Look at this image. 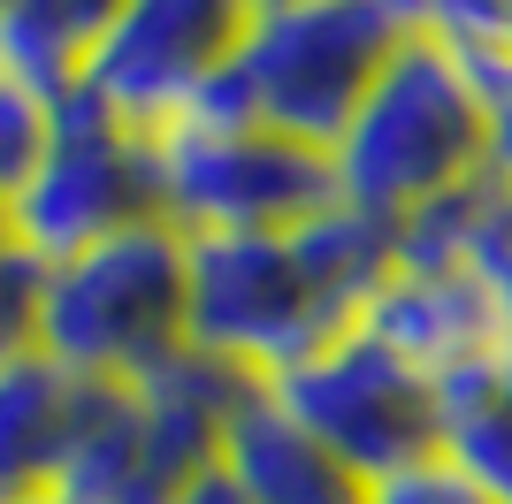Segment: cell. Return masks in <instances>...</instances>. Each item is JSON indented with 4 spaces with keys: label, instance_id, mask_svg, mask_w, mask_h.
<instances>
[{
    "label": "cell",
    "instance_id": "18",
    "mask_svg": "<svg viewBox=\"0 0 512 504\" xmlns=\"http://www.w3.org/2000/svg\"><path fill=\"white\" fill-rule=\"evenodd\" d=\"M367 504H490V497H482L451 459H428V466H406V474L375 482V489H367Z\"/></svg>",
    "mask_w": 512,
    "mask_h": 504
},
{
    "label": "cell",
    "instance_id": "21",
    "mask_svg": "<svg viewBox=\"0 0 512 504\" xmlns=\"http://www.w3.org/2000/svg\"><path fill=\"white\" fill-rule=\"evenodd\" d=\"M31 504H85V497H69V489H46V497H31Z\"/></svg>",
    "mask_w": 512,
    "mask_h": 504
},
{
    "label": "cell",
    "instance_id": "16",
    "mask_svg": "<svg viewBox=\"0 0 512 504\" xmlns=\"http://www.w3.org/2000/svg\"><path fill=\"white\" fill-rule=\"evenodd\" d=\"M413 31H436L474 62H497L512 54V0H406Z\"/></svg>",
    "mask_w": 512,
    "mask_h": 504
},
{
    "label": "cell",
    "instance_id": "14",
    "mask_svg": "<svg viewBox=\"0 0 512 504\" xmlns=\"http://www.w3.org/2000/svg\"><path fill=\"white\" fill-rule=\"evenodd\" d=\"M406 245H421V252H459V260L490 283L497 314H505V336H512V184H482L467 207H451V214H436V222H421Z\"/></svg>",
    "mask_w": 512,
    "mask_h": 504
},
{
    "label": "cell",
    "instance_id": "3",
    "mask_svg": "<svg viewBox=\"0 0 512 504\" xmlns=\"http://www.w3.org/2000/svg\"><path fill=\"white\" fill-rule=\"evenodd\" d=\"M406 39V0H268L237 46V62L192 115L260 123L276 138L329 153L337 130L352 123V107L367 100V84L390 69V54Z\"/></svg>",
    "mask_w": 512,
    "mask_h": 504
},
{
    "label": "cell",
    "instance_id": "19",
    "mask_svg": "<svg viewBox=\"0 0 512 504\" xmlns=\"http://www.w3.org/2000/svg\"><path fill=\"white\" fill-rule=\"evenodd\" d=\"M482 92H490V176L512 184V54L482 62Z\"/></svg>",
    "mask_w": 512,
    "mask_h": 504
},
{
    "label": "cell",
    "instance_id": "22",
    "mask_svg": "<svg viewBox=\"0 0 512 504\" xmlns=\"http://www.w3.org/2000/svg\"><path fill=\"white\" fill-rule=\"evenodd\" d=\"M260 8H268V0H260Z\"/></svg>",
    "mask_w": 512,
    "mask_h": 504
},
{
    "label": "cell",
    "instance_id": "10",
    "mask_svg": "<svg viewBox=\"0 0 512 504\" xmlns=\"http://www.w3.org/2000/svg\"><path fill=\"white\" fill-rule=\"evenodd\" d=\"M214 466L237 482L245 504H367V482L283 413V398L268 382H253L245 405L230 413V436H222Z\"/></svg>",
    "mask_w": 512,
    "mask_h": 504
},
{
    "label": "cell",
    "instance_id": "2",
    "mask_svg": "<svg viewBox=\"0 0 512 504\" xmlns=\"http://www.w3.org/2000/svg\"><path fill=\"white\" fill-rule=\"evenodd\" d=\"M337 207L413 237L421 222L467 207L490 176V92L482 62L436 31H413L390 69L367 84L352 123L329 146Z\"/></svg>",
    "mask_w": 512,
    "mask_h": 504
},
{
    "label": "cell",
    "instance_id": "9",
    "mask_svg": "<svg viewBox=\"0 0 512 504\" xmlns=\"http://www.w3.org/2000/svg\"><path fill=\"white\" fill-rule=\"evenodd\" d=\"M360 329L390 359H406L421 382H436V390H459V382H474L482 367H497L512 352L490 283L459 252H421V245L398 252L383 291L367 298Z\"/></svg>",
    "mask_w": 512,
    "mask_h": 504
},
{
    "label": "cell",
    "instance_id": "15",
    "mask_svg": "<svg viewBox=\"0 0 512 504\" xmlns=\"http://www.w3.org/2000/svg\"><path fill=\"white\" fill-rule=\"evenodd\" d=\"M54 123H62V92L0 69V214L23 199V184L39 176L46 146H54Z\"/></svg>",
    "mask_w": 512,
    "mask_h": 504
},
{
    "label": "cell",
    "instance_id": "12",
    "mask_svg": "<svg viewBox=\"0 0 512 504\" xmlns=\"http://www.w3.org/2000/svg\"><path fill=\"white\" fill-rule=\"evenodd\" d=\"M115 8L123 0H0V69L46 84V92H77Z\"/></svg>",
    "mask_w": 512,
    "mask_h": 504
},
{
    "label": "cell",
    "instance_id": "8",
    "mask_svg": "<svg viewBox=\"0 0 512 504\" xmlns=\"http://www.w3.org/2000/svg\"><path fill=\"white\" fill-rule=\"evenodd\" d=\"M253 16L260 0H123L107 39L92 46L77 92L100 100L115 123L161 138L222 84Z\"/></svg>",
    "mask_w": 512,
    "mask_h": 504
},
{
    "label": "cell",
    "instance_id": "4",
    "mask_svg": "<svg viewBox=\"0 0 512 504\" xmlns=\"http://www.w3.org/2000/svg\"><path fill=\"white\" fill-rule=\"evenodd\" d=\"M192 344L184 321V230L130 222L100 245L46 268L39 291V352L77 382H146Z\"/></svg>",
    "mask_w": 512,
    "mask_h": 504
},
{
    "label": "cell",
    "instance_id": "11",
    "mask_svg": "<svg viewBox=\"0 0 512 504\" xmlns=\"http://www.w3.org/2000/svg\"><path fill=\"white\" fill-rule=\"evenodd\" d=\"M77 405H85V382L62 375L46 352H23L16 367H0V504H31L62 489Z\"/></svg>",
    "mask_w": 512,
    "mask_h": 504
},
{
    "label": "cell",
    "instance_id": "7",
    "mask_svg": "<svg viewBox=\"0 0 512 504\" xmlns=\"http://www.w3.org/2000/svg\"><path fill=\"white\" fill-rule=\"evenodd\" d=\"M130 222H161V176H153V138L115 123L100 100L62 92V123L46 146L39 176L23 184V199L0 214V230L16 237L39 268L69 260V252L100 245V237L130 230Z\"/></svg>",
    "mask_w": 512,
    "mask_h": 504
},
{
    "label": "cell",
    "instance_id": "5",
    "mask_svg": "<svg viewBox=\"0 0 512 504\" xmlns=\"http://www.w3.org/2000/svg\"><path fill=\"white\" fill-rule=\"evenodd\" d=\"M153 176H161V222H176L184 237L299 230L321 207H337L329 153L230 115L169 123L153 138Z\"/></svg>",
    "mask_w": 512,
    "mask_h": 504
},
{
    "label": "cell",
    "instance_id": "17",
    "mask_svg": "<svg viewBox=\"0 0 512 504\" xmlns=\"http://www.w3.org/2000/svg\"><path fill=\"white\" fill-rule=\"evenodd\" d=\"M39 291H46V268L0 230V367L39 352Z\"/></svg>",
    "mask_w": 512,
    "mask_h": 504
},
{
    "label": "cell",
    "instance_id": "13",
    "mask_svg": "<svg viewBox=\"0 0 512 504\" xmlns=\"http://www.w3.org/2000/svg\"><path fill=\"white\" fill-rule=\"evenodd\" d=\"M444 459L490 504H512V352L444 390Z\"/></svg>",
    "mask_w": 512,
    "mask_h": 504
},
{
    "label": "cell",
    "instance_id": "20",
    "mask_svg": "<svg viewBox=\"0 0 512 504\" xmlns=\"http://www.w3.org/2000/svg\"><path fill=\"white\" fill-rule=\"evenodd\" d=\"M169 504H245V497H237V482L222 474V466H207V474H199L184 497H169Z\"/></svg>",
    "mask_w": 512,
    "mask_h": 504
},
{
    "label": "cell",
    "instance_id": "1",
    "mask_svg": "<svg viewBox=\"0 0 512 504\" xmlns=\"http://www.w3.org/2000/svg\"><path fill=\"white\" fill-rule=\"evenodd\" d=\"M406 237L352 207H321L299 230L184 237V321L192 352L253 382H276L329 336L360 329L367 298L398 268Z\"/></svg>",
    "mask_w": 512,
    "mask_h": 504
},
{
    "label": "cell",
    "instance_id": "6",
    "mask_svg": "<svg viewBox=\"0 0 512 504\" xmlns=\"http://www.w3.org/2000/svg\"><path fill=\"white\" fill-rule=\"evenodd\" d=\"M283 398V413L306 436H321L367 489L406 474V466L444 459V390L421 382L406 359H390L367 329L329 336L321 352H306L299 367H283L268 382Z\"/></svg>",
    "mask_w": 512,
    "mask_h": 504
}]
</instances>
